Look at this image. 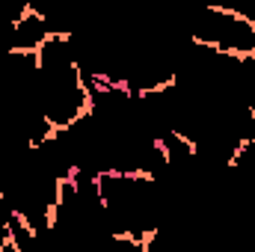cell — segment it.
<instances>
[{
    "label": "cell",
    "mask_w": 255,
    "mask_h": 252,
    "mask_svg": "<svg viewBox=\"0 0 255 252\" xmlns=\"http://www.w3.org/2000/svg\"><path fill=\"white\" fill-rule=\"evenodd\" d=\"M187 36L193 42L235 57V60H250L255 57V24L250 15L226 6H205L199 15L187 24Z\"/></svg>",
    "instance_id": "obj_1"
},
{
    "label": "cell",
    "mask_w": 255,
    "mask_h": 252,
    "mask_svg": "<svg viewBox=\"0 0 255 252\" xmlns=\"http://www.w3.org/2000/svg\"><path fill=\"white\" fill-rule=\"evenodd\" d=\"M51 36L54 33H51L45 15L36 6H30L27 15L12 27V54H36Z\"/></svg>",
    "instance_id": "obj_2"
},
{
    "label": "cell",
    "mask_w": 255,
    "mask_h": 252,
    "mask_svg": "<svg viewBox=\"0 0 255 252\" xmlns=\"http://www.w3.org/2000/svg\"><path fill=\"white\" fill-rule=\"evenodd\" d=\"M98 252H148L145 241H133V238H107Z\"/></svg>",
    "instance_id": "obj_3"
}]
</instances>
